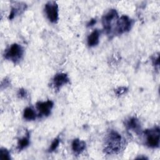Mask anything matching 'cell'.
Listing matches in <instances>:
<instances>
[{"label":"cell","mask_w":160,"mask_h":160,"mask_svg":"<svg viewBox=\"0 0 160 160\" xmlns=\"http://www.w3.org/2000/svg\"><path fill=\"white\" fill-rule=\"evenodd\" d=\"M124 145L121 136L114 131H111L105 140L104 151L108 154L119 152Z\"/></svg>","instance_id":"cell-1"},{"label":"cell","mask_w":160,"mask_h":160,"mask_svg":"<svg viewBox=\"0 0 160 160\" xmlns=\"http://www.w3.org/2000/svg\"><path fill=\"white\" fill-rule=\"evenodd\" d=\"M118 19V14L115 9L109 10L103 16L102 19V25L107 33H111L112 30L116 31Z\"/></svg>","instance_id":"cell-2"},{"label":"cell","mask_w":160,"mask_h":160,"mask_svg":"<svg viewBox=\"0 0 160 160\" xmlns=\"http://www.w3.org/2000/svg\"><path fill=\"white\" fill-rule=\"evenodd\" d=\"M146 137V144L151 148H158L159 145V129L155 128L144 131Z\"/></svg>","instance_id":"cell-3"},{"label":"cell","mask_w":160,"mask_h":160,"mask_svg":"<svg viewBox=\"0 0 160 160\" xmlns=\"http://www.w3.org/2000/svg\"><path fill=\"white\" fill-rule=\"evenodd\" d=\"M22 54V48L18 44H13L9 47L8 49L6 50V52L4 53V57L6 59L16 62V61L21 59Z\"/></svg>","instance_id":"cell-4"},{"label":"cell","mask_w":160,"mask_h":160,"mask_svg":"<svg viewBox=\"0 0 160 160\" xmlns=\"http://www.w3.org/2000/svg\"><path fill=\"white\" fill-rule=\"evenodd\" d=\"M47 18L51 22H56L58 20V6L55 1H49L44 8Z\"/></svg>","instance_id":"cell-5"},{"label":"cell","mask_w":160,"mask_h":160,"mask_svg":"<svg viewBox=\"0 0 160 160\" xmlns=\"http://www.w3.org/2000/svg\"><path fill=\"white\" fill-rule=\"evenodd\" d=\"M132 24V21L127 16H122L117 22L116 32L118 34H122L131 29Z\"/></svg>","instance_id":"cell-6"},{"label":"cell","mask_w":160,"mask_h":160,"mask_svg":"<svg viewBox=\"0 0 160 160\" xmlns=\"http://www.w3.org/2000/svg\"><path fill=\"white\" fill-rule=\"evenodd\" d=\"M53 107V102L51 101L46 102H38L36 103V108L40 114L44 116H48L51 113V109Z\"/></svg>","instance_id":"cell-7"},{"label":"cell","mask_w":160,"mask_h":160,"mask_svg":"<svg viewBox=\"0 0 160 160\" xmlns=\"http://www.w3.org/2000/svg\"><path fill=\"white\" fill-rule=\"evenodd\" d=\"M69 82V78L66 74H57L53 78V85L56 88L59 89L60 87L67 84Z\"/></svg>","instance_id":"cell-8"},{"label":"cell","mask_w":160,"mask_h":160,"mask_svg":"<svg viewBox=\"0 0 160 160\" xmlns=\"http://www.w3.org/2000/svg\"><path fill=\"white\" fill-rule=\"evenodd\" d=\"M86 148V143L83 141H81L78 139H75L72 142V149L74 154H81Z\"/></svg>","instance_id":"cell-9"},{"label":"cell","mask_w":160,"mask_h":160,"mask_svg":"<svg viewBox=\"0 0 160 160\" xmlns=\"http://www.w3.org/2000/svg\"><path fill=\"white\" fill-rule=\"evenodd\" d=\"M126 126L129 129H131L136 132H138L140 129V124L139 121L135 118H131L126 122Z\"/></svg>","instance_id":"cell-10"},{"label":"cell","mask_w":160,"mask_h":160,"mask_svg":"<svg viewBox=\"0 0 160 160\" xmlns=\"http://www.w3.org/2000/svg\"><path fill=\"white\" fill-rule=\"evenodd\" d=\"M99 31L96 29L88 36V44L89 46H94L97 45L99 42Z\"/></svg>","instance_id":"cell-11"},{"label":"cell","mask_w":160,"mask_h":160,"mask_svg":"<svg viewBox=\"0 0 160 160\" xmlns=\"http://www.w3.org/2000/svg\"><path fill=\"white\" fill-rule=\"evenodd\" d=\"M23 116H24V118L26 119V120L31 121L36 119V112L32 108H26L24 111Z\"/></svg>","instance_id":"cell-12"},{"label":"cell","mask_w":160,"mask_h":160,"mask_svg":"<svg viewBox=\"0 0 160 160\" xmlns=\"http://www.w3.org/2000/svg\"><path fill=\"white\" fill-rule=\"evenodd\" d=\"M29 144V134H28L26 136L19 140L18 144V149L19 150H22L26 147H27Z\"/></svg>","instance_id":"cell-13"},{"label":"cell","mask_w":160,"mask_h":160,"mask_svg":"<svg viewBox=\"0 0 160 160\" xmlns=\"http://www.w3.org/2000/svg\"><path fill=\"white\" fill-rule=\"evenodd\" d=\"M59 142H60V141H59V139L58 138H56L55 139H54V141L51 143V146H50V148L49 149V152H52V151H54L55 149H56V148L59 146Z\"/></svg>","instance_id":"cell-14"},{"label":"cell","mask_w":160,"mask_h":160,"mask_svg":"<svg viewBox=\"0 0 160 160\" xmlns=\"http://www.w3.org/2000/svg\"><path fill=\"white\" fill-rule=\"evenodd\" d=\"M10 156L9 151L6 149H1V159H9Z\"/></svg>","instance_id":"cell-15"},{"label":"cell","mask_w":160,"mask_h":160,"mask_svg":"<svg viewBox=\"0 0 160 160\" xmlns=\"http://www.w3.org/2000/svg\"><path fill=\"white\" fill-rule=\"evenodd\" d=\"M126 89L125 88H119L118 89H117L116 91V94L118 95H121V94H122L125 92V91H126Z\"/></svg>","instance_id":"cell-16"},{"label":"cell","mask_w":160,"mask_h":160,"mask_svg":"<svg viewBox=\"0 0 160 160\" xmlns=\"http://www.w3.org/2000/svg\"><path fill=\"white\" fill-rule=\"evenodd\" d=\"M26 92L25 90H24V89H19V92H18V95H19L21 98L24 97L26 96Z\"/></svg>","instance_id":"cell-17"},{"label":"cell","mask_w":160,"mask_h":160,"mask_svg":"<svg viewBox=\"0 0 160 160\" xmlns=\"http://www.w3.org/2000/svg\"><path fill=\"white\" fill-rule=\"evenodd\" d=\"M96 22V19H92L90 20V21L88 23V24H87V25H88V26H93Z\"/></svg>","instance_id":"cell-18"}]
</instances>
